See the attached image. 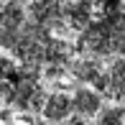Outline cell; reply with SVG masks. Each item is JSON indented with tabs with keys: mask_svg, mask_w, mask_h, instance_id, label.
Returning <instances> with one entry per match:
<instances>
[{
	"mask_svg": "<svg viewBox=\"0 0 125 125\" xmlns=\"http://www.w3.org/2000/svg\"><path fill=\"white\" fill-rule=\"evenodd\" d=\"M102 74H105L102 61L94 59V56H82V59H77L74 64H72V77H74L77 82H82V84H89V87H94Z\"/></svg>",
	"mask_w": 125,
	"mask_h": 125,
	"instance_id": "cell-5",
	"label": "cell"
},
{
	"mask_svg": "<svg viewBox=\"0 0 125 125\" xmlns=\"http://www.w3.org/2000/svg\"><path fill=\"white\" fill-rule=\"evenodd\" d=\"M41 117L51 125H61V123H69L74 117V102L66 92H51L46 97V105L41 110Z\"/></svg>",
	"mask_w": 125,
	"mask_h": 125,
	"instance_id": "cell-2",
	"label": "cell"
},
{
	"mask_svg": "<svg viewBox=\"0 0 125 125\" xmlns=\"http://www.w3.org/2000/svg\"><path fill=\"white\" fill-rule=\"evenodd\" d=\"M97 125H125V107H105L97 115Z\"/></svg>",
	"mask_w": 125,
	"mask_h": 125,
	"instance_id": "cell-7",
	"label": "cell"
},
{
	"mask_svg": "<svg viewBox=\"0 0 125 125\" xmlns=\"http://www.w3.org/2000/svg\"><path fill=\"white\" fill-rule=\"evenodd\" d=\"M66 125H89V123L84 120V117H77V115H74V117H72V120L66 123Z\"/></svg>",
	"mask_w": 125,
	"mask_h": 125,
	"instance_id": "cell-8",
	"label": "cell"
},
{
	"mask_svg": "<svg viewBox=\"0 0 125 125\" xmlns=\"http://www.w3.org/2000/svg\"><path fill=\"white\" fill-rule=\"evenodd\" d=\"M94 8H97L94 3H64V21L69 23V28L84 33L97 18Z\"/></svg>",
	"mask_w": 125,
	"mask_h": 125,
	"instance_id": "cell-3",
	"label": "cell"
},
{
	"mask_svg": "<svg viewBox=\"0 0 125 125\" xmlns=\"http://www.w3.org/2000/svg\"><path fill=\"white\" fill-rule=\"evenodd\" d=\"M105 74H107V89H105V97L125 100V59H115Z\"/></svg>",
	"mask_w": 125,
	"mask_h": 125,
	"instance_id": "cell-6",
	"label": "cell"
},
{
	"mask_svg": "<svg viewBox=\"0 0 125 125\" xmlns=\"http://www.w3.org/2000/svg\"><path fill=\"white\" fill-rule=\"evenodd\" d=\"M72 102H74V115L84 117V120L102 112V94L94 92L92 87H79L74 92V97H72Z\"/></svg>",
	"mask_w": 125,
	"mask_h": 125,
	"instance_id": "cell-4",
	"label": "cell"
},
{
	"mask_svg": "<svg viewBox=\"0 0 125 125\" xmlns=\"http://www.w3.org/2000/svg\"><path fill=\"white\" fill-rule=\"evenodd\" d=\"M46 97L49 94L43 92V87L38 84L36 74H26L15 84V97H13V105L23 112H41L43 105H46Z\"/></svg>",
	"mask_w": 125,
	"mask_h": 125,
	"instance_id": "cell-1",
	"label": "cell"
}]
</instances>
